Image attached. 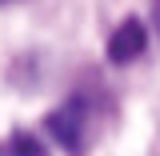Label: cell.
<instances>
[{
    "label": "cell",
    "mask_w": 160,
    "mask_h": 156,
    "mask_svg": "<svg viewBox=\"0 0 160 156\" xmlns=\"http://www.w3.org/2000/svg\"><path fill=\"white\" fill-rule=\"evenodd\" d=\"M48 128L68 152H84V144H88V108L80 100H68L64 108H56L48 116Z\"/></svg>",
    "instance_id": "cell-1"
},
{
    "label": "cell",
    "mask_w": 160,
    "mask_h": 156,
    "mask_svg": "<svg viewBox=\"0 0 160 156\" xmlns=\"http://www.w3.org/2000/svg\"><path fill=\"white\" fill-rule=\"evenodd\" d=\"M144 48H148L144 24H140V20H124L116 32H112V40H108V60H112V64H132Z\"/></svg>",
    "instance_id": "cell-2"
},
{
    "label": "cell",
    "mask_w": 160,
    "mask_h": 156,
    "mask_svg": "<svg viewBox=\"0 0 160 156\" xmlns=\"http://www.w3.org/2000/svg\"><path fill=\"white\" fill-rule=\"evenodd\" d=\"M0 156H44V148H40V144L28 136V132H12V136L4 140Z\"/></svg>",
    "instance_id": "cell-3"
},
{
    "label": "cell",
    "mask_w": 160,
    "mask_h": 156,
    "mask_svg": "<svg viewBox=\"0 0 160 156\" xmlns=\"http://www.w3.org/2000/svg\"><path fill=\"white\" fill-rule=\"evenodd\" d=\"M152 20H156V32H160V0H152Z\"/></svg>",
    "instance_id": "cell-4"
}]
</instances>
